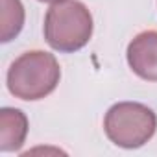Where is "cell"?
<instances>
[{
    "instance_id": "5",
    "label": "cell",
    "mask_w": 157,
    "mask_h": 157,
    "mask_svg": "<svg viewBox=\"0 0 157 157\" xmlns=\"http://www.w3.org/2000/svg\"><path fill=\"white\" fill-rule=\"evenodd\" d=\"M28 135V117L15 107L0 109V150L17 151Z\"/></svg>"
},
{
    "instance_id": "4",
    "label": "cell",
    "mask_w": 157,
    "mask_h": 157,
    "mask_svg": "<svg viewBox=\"0 0 157 157\" xmlns=\"http://www.w3.org/2000/svg\"><path fill=\"white\" fill-rule=\"evenodd\" d=\"M128 65L146 82H157V30L140 32L128 44Z\"/></svg>"
},
{
    "instance_id": "6",
    "label": "cell",
    "mask_w": 157,
    "mask_h": 157,
    "mask_svg": "<svg viewBox=\"0 0 157 157\" xmlns=\"http://www.w3.org/2000/svg\"><path fill=\"white\" fill-rule=\"evenodd\" d=\"M24 26V6L21 0H2V43L15 39Z\"/></svg>"
},
{
    "instance_id": "1",
    "label": "cell",
    "mask_w": 157,
    "mask_h": 157,
    "mask_svg": "<svg viewBox=\"0 0 157 157\" xmlns=\"http://www.w3.org/2000/svg\"><path fill=\"white\" fill-rule=\"evenodd\" d=\"M61 78V67L54 54L32 50L19 56L8 68V91L26 102L43 100L56 91Z\"/></svg>"
},
{
    "instance_id": "7",
    "label": "cell",
    "mask_w": 157,
    "mask_h": 157,
    "mask_svg": "<svg viewBox=\"0 0 157 157\" xmlns=\"http://www.w3.org/2000/svg\"><path fill=\"white\" fill-rule=\"evenodd\" d=\"M39 2H46V4H56V2H61V0H39Z\"/></svg>"
},
{
    "instance_id": "3",
    "label": "cell",
    "mask_w": 157,
    "mask_h": 157,
    "mask_svg": "<svg viewBox=\"0 0 157 157\" xmlns=\"http://www.w3.org/2000/svg\"><path fill=\"white\" fill-rule=\"evenodd\" d=\"M157 129V115L139 102H118L111 105L104 118L107 139L126 150L144 146Z\"/></svg>"
},
{
    "instance_id": "2",
    "label": "cell",
    "mask_w": 157,
    "mask_h": 157,
    "mask_svg": "<svg viewBox=\"0 0 157 157\" xmlns=\"http://www.w3.org/2000/svg\"><path fill=\"white\" fill-rule=\"evenodd\" d=\"M44 39L61 52L72 54L82 50L93 37V15L80 0H61L50 6L44 15Z\"/></svg>"
}]
</instances>
